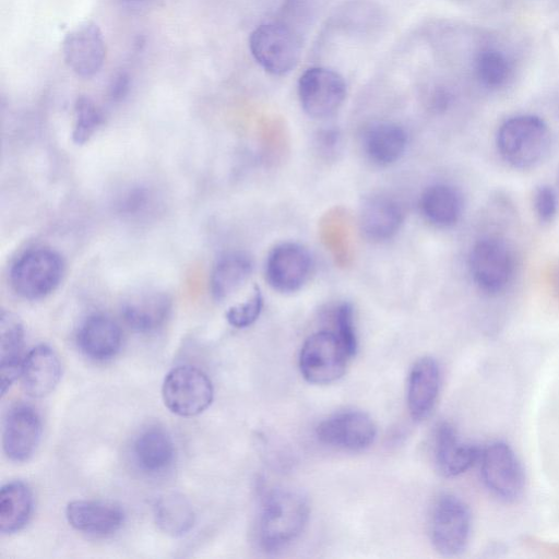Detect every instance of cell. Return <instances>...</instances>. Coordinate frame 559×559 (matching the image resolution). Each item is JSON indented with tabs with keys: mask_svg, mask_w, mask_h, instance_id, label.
Returning <instances> with one entry per match:
<instances>
[{
	"mask_svg": "<svg viewBox=\"0 0 559 559\" xmlns=\"http://www.w3.org/2000/svg\"><path fill=\"white\" fill-rule=\"evenodd\" d=\"M481 450L463 441L449 423H440L435 431L433 456L440 474L455 477L469 469L479 460Z\"/></svg>",
	"mask_w": 559,
	"mask_h": 559,
	"instance_id": "cell-15",
	"label": "cell"
},
{
	"mask_svg": "<svg viewBox=\"0 0 559 559\" xmlns=\"http://www.w3.org/2000/svg\"><path fill=\"white\" fill-rule=\"evenodd\" d=\"M62 50L69 68L82 78L95 75L106 58L102 32L94 23L72 29L63 40Z\"/></svg>",
	"mask_w": 559,
	"mask_h": 559,
	"instance_id": "cell-14",
	"label": "cell"
},
{
	"mask_svg": "<svg viewBox=\"0 0 559 559\" xmlns=\"http://www.w3.org/2000/svg\"><path fill=\"white\" fill-rule=\"evenodd\" d=\"M252 272V261L243 252H229L221 257L211 274V292L216 300L234 294Z\"/></svg>",
	"mask_w": 559,
	"mask_h": 559,
	"instance_id": "cell-28",
	"label": "cell"
},
{
	"mask_svg": "<svg viewBox=\"0 0 559 559\" xmlns=\"http://www.w3.org/2000/svg\"><path fill=\"white\" fill-rule=\"evenodd\" d=\"M153 511L156 525L169 536H183L194 525V510L189 500L181 493L168 492L162 495L156 500Z\"/></svg>",
	"mask_w": 559,
	"mask_h": 559,
	"instance_id": "cell-27",
	"label": "cell"
},
{
	"mask_svg": "<svg viewBox=\"0 0 559 559\" xmlns=\"http://www.w3.org/2000/svg\"><path fill=\"white\" fill-rule=\"evenodd\" d=\"M440 381V368L433 358L421 357L413 365L407 381V406L414 420H423L431 413Z\"/></svg>",
	"mask_w": 559,
	"mask_h": 559,
	"instance_id": "cell-20",
	"label": "cell"
},
{
	"mask_svg": "<svg viewBox=\"0 0 559 559\" xmlns=\"http://www.w3.org/2000/svg\"><path fill=\"white\" fill-rule=\"evenodd\" d=\"M362 150L373 164L386 166L404 154L407 134L403 127L391 121H376L365 128Z\"/></svg>",
	"mask_w": 559,
	"mask_h": 559,
	"instance_id": "cell-21",
	"label": "cell"
},
{
	"mask_svg": "<svg viewBox=\"0 0 559 559\" xmlns=\"http://www.w3.org/2000/svg\"><path fill=\"white\" fill-rule=\"evenodd\" d=\"M249 48L254 60L273 75L290 72L301 56L300 37L293 28L281 23L257 26L250 34Z\"/></svg>",
	"mask_w": 559,
	"mask_h": 559,
	"instance_id": "cell-5",
	"label": "cell"
},
{
	"mask_svg": "<svg viewBox=\"0 0 559 559\" xmlns=\"http://www.w3.org/2000/svg\"><path fill=\"white\" fill-rule=\"evenodd\" d=\"M316 432L318 439L326 445L346 451H361L373 443L377 427L368 414L346 409L323 419Z\"/></svg>",
	"mask_w": 559,
	"mask_h": 559,
	"instance_id": "cell-11",
	"label": "cell"
},
{
	"mask_svg": "<svg viewBox=\"0 0 559 559\" xmlns=\"http://www.w3.org/2000/svg\"><path fill=\"white\" fill-rule=\"evenodd\" d=\"M298 97L304 111L316 119L334 115L346 97V82L336 71L311 67L298 80Z\"/></svg>",
	"mask_w": 559,
	"mask_h": 559,
	"instance_id": "cell-10",
	"label": "cell"
},
{
	"mask_svg": "<svg viewBox=\"0 0 559 559\" xmlns=\"http://www.w3.org/2000/svg\"><path fill=\"white\" fill-rule=\"evenodd\" d=\"M350 358L334 331H319L311 334L301 347L300 373L310 383L329 384L343 377Z\"/></svg>",
	"mask_w": 559,
	"mask_h": 559,
	"instance_id": "cell-7",
	"label": "cell"
},
{
	"mask_svg": "<svg viewBox=\"0 0 559 559\" xmlns=\"http://www.w3.org/2000/svg\"><path fill=\"white\" fill-rule=\"evenodd\" d=\"M41 437V420L32 406L17 404L9 409L2 428V448L13 462H25L35 453Z\"/></svg>",
	"mask_w": 559,
	"mask_h": 559,
	"instance_id": "cell-13",
	"label": "cell"
},
{
	"mask_svg": "<svg viewBox=\"0 0 559 559\" xmlns=\"http://www.w3.org/2000/svg\"><path fill=\"white\" fill-rule=\"evenodd\" d=\"M165 406L181 417L204 412L212 403L214 389L210 378L193 366H178L165 377L162 385Z\"/></svg>",
	"mask_w": 559,
	"mask_h": 559,
	"instance_id": "cell-6",
	"label": "cell"
},
{
	"mask_svg": "<svg viewBox=\"0 0 559 559\" xmlns=\"http://www.w3.org/2000/svg\"><path fill=\"white\" fill-rule=\"evenodd\" d=\"M64 263L58 252L36 248L22 254L13 264L10 282L14 292L29 300L44 298L60 284Z\"/></svg>",
	"mask_w": 559,
	"mask_h": 559,
	"instance_id": "cell-3",
	"label": "cell"
},
{
	"mask_svg": "<svg viewBox=\"0 0 559 559\" xmlns=\"http://www.w3.org/2000/svg\"><path fill=\"white\" fill-rule=\"evenodd\" d=\"M24 329L20 319L2 311L0 319V376L1 394L4 395L12 383L21 376Z\"/></svg>",
	"mask_w": 559,
	"mask_h": 559,
	"instance_id": "cell-22",
	"label": "cell"
},
{
	"mask_svg": "<svg viewBox=\"0 0 559 559\" xmlns=\"http://www.w3.org/2000/svg\"><path fill=\"white\" fill-rule=\"evenodd\" d=\"M130 79L126 72L117 73L111 80V84L109 86L110 96L114 99H121L126 96L129 91Z\"/></svg>",
	"mask_w": 559,
	"mask_h": 559,
	"instance_id": "cell-34",
	"label": "cell"
},
{
	"mask_svg": "<svg viewBox=\"0 0 559 559\" xmlns=\"http://www.w3.org/2000/svg\"><path fill=\"white\" fill-rule=\"evenodd\" d=\"M122 344L119 324L106 314L88 316L76 333V345L90 359L103 361L117 355Z\"/></svg>",
	"mask_w": 559,
	"mask_h": 559,
	"instance_id": "cell-18",
	"label": "cell"
},
{
	"mask_svg": "<svg viewBox=\"0 0 559 559\" xmlns=\"http://www.w3.org/2000/svg\"><path fill=\"white\" fill-rule=\"evenodd\" d=\"M33 511V495L28 486L14 480L2 486L0 492V531L13 534L22 530Z\"/></svg>",
	"mask_w": 559,
	"mask_h": 559,
	"instance_id": "cell-26",
	"label": "cell"
},
{
	"mask_svg": "<svg viewBox=\"0 0 559 559\" xmlns=\"http://www.w3.org/2000/svg\"><path fill=\"white\" fill-rule=\"evenodd\" d=\"M335 333L345 346L350 357L357 352V335L354 324L353 307L347 304H341L334 312Z\"/></svg>",
	"mask_w": 559,
	"mask_h": 559,
	"instance_id": "cell-32",
	"label": "cell"
},
{
	"mask_svg": "<svg viewBox=\"0 0 559 559\" xmlns=\"http://www.w3.org/2000/svg\"><path fill=\"white\" fill-rule=\"evenodd\" d=\"M124 512L116 503L96 500H73L66 507V519L74 530L105 536L117 532L124 522Z\"/></svg>",
	"mask_w": 559,
	"mask_h": 559,
	"instance_id": "cell-16",
	"label": "cell"
},
{
	"mask_svg": "<svg viewBox=\"0 0 559 559\" xmlns=\"http://www.w3.org/2000/svg\"><path fill=\"white\" fill-rule=\"evenodd\" d=\"M132 453L136 465L142 471L156 474L171 465L175 447L166 430L152 426L138 435L133 442Z\"/></svg>",
	"mask_w": 559,
	"mask_h": 559,
	"instance_id": "cell-23",
	"label": "cell"
},
{
	"mask_svg": "<svg viewBox=\"0 0 559 559\" xmlns=\"http://www.w3.org/2000/svg\"><path fill=\"white\" fill-rule=\"evenodd\" d=\"M126 1L138 2V1H143V0H126Z\"/></svg>",
	"mask_w": 559,
	"mask_h": 559,
	"instance_id": "cell-35",
	"label": "cell"
},
{
	"mask_svg": "<svg viewBox=\"0 0 559 559\" xmlns=\"http://www.w3.org/2000/svg\"><path fill=\"white\" fill-rule=\"evenodd\" d=\"M479 461L481 478L491 493L507 502L522 496L524 472L509 444L502 441L488 444L481 450Z\"/></svg>",
	"mask_w": 559,
	"mask_h": 559,
	"instance_id": "cell-9",
	"label": "cell"
},
{
	"mask_svg": "<svg viewBox=\"0 0 559 559\" xmlns=\"http://www.w3.org/2000/svg\"><path fill=\"white\" fill-rule=\"evenodd\" d=\"M404 218L402 205L386 194H374L365 200L359 213L362 235L370 241H385L400 229Z\"/></svg>",
	"mask_w": 559,
	"mask_h": 559,
	"instance_id": "cell-19",
	"label": "cell"
},
{
	"mask_svg": "<svg viewBox=\"0 0 559 559\" xmlns=\"http://www.w3.org/2000/svg\"><path fill=\"white\" fill-rule=\"evenodd\" d=\"M468 267L480 290L488 295H498L507 289L514 277V253L503 239L486 236L472 247Z\"/></svg>",
	"mask_w": 559,
	"mask_h": 559,
	"instance_id": "cell-4",
	"label": "cell"
},
{
	"mask_svg": "<svg viewBox=\"0 0 559 559\" xmlns=\"http://www.w3.org/2000/svg\"><path fill=\"white\" fill-rule=\"evenodd\" d=\"M309 502L293 488H275L263 500L258 521V542L266 552H277L295 542L309 520Z\"/></svg>",
	"mask_w": 559,
	"mask_h": 559,
	"instance_id": "cell-1",
	"label": "cell"
},
{
	"mask_svg": "<svg viewBox=\"0 0 559 559\" xmlns=\"http://www.w3.org/2000/svg\"><path fill=\"white\" fill-rule=\"evenodd\" d=\"M471 533V512L459 497L442 495L432 508L430 521L431 542L443 556H456L467 546Z\"/></svg>",
	"mask_w": 559,
	"mask_h": 559,
	"instance_id": "cell-8",
	"label": "cell"
},
{
	"mask_svg": "<svg viewBox=\"0 0 559 559\" xmlns=\"http://www.w3.org/2000/svg\"><path fill=\"white\" fill-rule=\"evenodd\" d=\"M104 122L99 107L88 97L81 96L74 105L73 141L78 144L88 141Z\"/></svg>",
	"mask_w": 559,
	"mask_h": 559,
	"instance_id": "cell-30",
	"label": "cell"
},
{
	"mask_svg": "<svg viewBox=\"0 0 559 559\" xmlns=\"http://www.w3.org/2000/svg\"><path fill=\"white\" fill-rule=\"evenodd\" d=\"M473 67L477 82L490 91L504 87L513 75L512 60L504 51L495 47L480 49L475 56Z\"/></svg>",
	"mask_w": 559,
	"mask_h": 559,
	"instance_id": "cell-29",
	"label": "cell"
},
{
	"mask_svg": "<svg viewBox=\"0 0 559 559\" xmlns=\"http://www.w3.org/2000/svg\"><path fill=\"white\" fill-rule=\"evenodd\" d=\"M170 309V299L165 294L148 293L126 301L121 308V314L134 331L150 333L158 330L166 322Z\"/></svg>",
	"mask_w": 559,
	"mask_h": 559,
	"instance_id": "cell-24",
	"label": "cell"
},
{
	"mask_svg": "<svg viewBox=\"0 0 559 559\" xmlns=\"http://www.w3.org/2000/svg\"><path fill=\"white\" fill-rule=\"evenodd\" d=\"M424 217L435 226L450 227L457 223L463 211V199L454 187L436 183L427 187L419 199Z\"/></svg>",
	"mask_w": 559,
	"mask_h": 559,
	"instance_id": "cell-25",
	"label": "cell"
},
{
	"mask_svg": "<svg viewBox=\"0 0 559 559\" xmlns=\"http://www.w3.org/2000/svg\"><path fill=\"white\" fill-rule=\"evenodd\" d=\"M500 156L514 168L528 169L540 163L550 147V130L535 115H518L506 120L497 132Z\"/></svg>",
	"mask_w": 559,
	"mask_h": 559,
	"instance_id": "cell-2",
	"label": "cell"
},
{
	"mask_svg": "<svg viewBox=\"0 0 559 559\" xmlns=\"http://www.w3.org/2000/svg\"><path fill=\"white\" fill-rule=\"evenodd\" d=\"M20 378L28 396L40 399L48 395L61 378L59 356L46 344L33 347L23 359Z\"/></svg>",
	"mask_w": 559,
	"mask_h": 559,
	"instance_id": "cell-17",
	"label": "cell"
},
{
	"mask_svg": "<svg viewBox=\"0 0 559 559\" xmlns=\"http://www.w3.org/2000/svg\"><path fill=\"white\" fill-rule=\"evenodd\" d=\"M262 307V294L260 289L255 287L252 295L246 301L231 306L226 311V320L235 328H247L259 318Z\"/></svg>",
	"mask_w": 559,
	"mask_h": 559,
	"instance_id": "cell-31",
	"label": "cell"
},
{
	"mask_svg": "<svg viewBox=\"0 0 559 559\" xmlns=\"http://www.w3.org/2000/svg\"><path fill=\"white\" fill-rule=\"evenodd\" d=\"M312 258L309 251L296 242H282L270 252L265 275L269 284L281 293L298 290L309 278Z\"/></svg>",
	"mask_w": 559,
	"mask_h": 559,
	"instance_id": "cell-12",
	"label": "cell"
},
{
	"mask_svg": "<svg viewBox=\"0 0 559 559\" xmlns=\"http://www.w3.org/2000/svg\"><path fill=\"white\" fill-rule=\"evenodd\" d=\"M557 195L554 189L543 185L535 190L533 206L538 219L543 223L552 221L557 213Z\"/></svg>",
	"mask_w": 559,
	"mask_h": 559,
	"instance_id": "cell-33",
	"label": "cell"
}]
</instances>
